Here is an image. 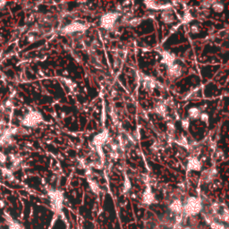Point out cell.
Returning a JSON list of instances; mask_svg holds the SVG:
<instances>
[{
    "label": "cell",
    "instance_id": "1",
    "mask_svg": "<svg viewBox=\"0 0 229 229\" xmlns=\"http://www.w3.org/2000/svg\"><path fill=\"white\" fill-rule=\"evenodd\" d=\"M203 202L200 197L190 196L183 201V217L185 218L191 217H195L202 212L203 210Z\"/></svg>",
    "mask_w": 229,
    "mask_h": 229
},
{
    "label": "cell",
    "instance_id": "2",
    "mask_svg": "<svg viewBox=\"0 0 229 229\" xmlns=\"http://www.w3.org/2000/svg\"><path fill=\"white\" fill-rule=\"evenodd\" d=\"M120 14L117 12H108L101 15L99 25L106 31H113L116 28Z\"/></svg>",
    "mask_w": 229,
    "mask_h": 229
},
{
    "label": "cell",
    "instance_id": "3",
    "mask_svg": "<svg viewBox=\"0 0 229 229\" xmlns=\"http://www.w3.org/2000/svg\"><path fill=\"white\" fill-rule=\"evenodd\" d=\"M49 197L51 206L53 211L56 214H61L64 207V194L60 190L56 189H50L49 191Z\"/></svg>",
    "mask_w": 229,
    "mask_h": 229
},
{
    "label": "cell",
    "instance_id": "4",
    "mask_svg": "<svg viewBox=\"0 0 229 229\" xmlns=\"http://www.w3.org/2000/svg\"><path fill=\"white\" fill-rule=\"evenodd\" d=\"M43 121V116L41 115L40 112L32 110L24 115L23 118L21 120V124L25 127L33 128V127L38 126L39 124H41Z\"/></svg>",
    "mask_w": 229,
    "mask_h": 229
},
{
    "label": "cell",
    "instance_id": "5",
    "mask_svg": "<svg viewBox=\"0 0 229 229\" xmlns=\"http://www.w3.org/2000/svg\"><path fill=\"white\" fill-rule=\"evenodd\" d=\"M87 29H88V25L85 23H82L80 22H72L63 27L60 30V34L70 36V35H74L75 33L84 32L87 31Z\"/></svg>",
    "mask_w": 229,
    "mask_h": 229
},
{
    "label": "cell",
    "instance_id": "6",
    "mask_svg": "<svg viewBox=\"0 0 229 229\" xmlns=\"http://www.w3.org/2000/svg\"><path fill=\"white\" fill-rule=\"evenodd\" d=\"M217 175H218V172L217 168L211 167L209 169L202 171V173L200 174V181L203 184H211L217 178Z\"/></svg>",
    "mask_w": 229,
    "mask_h": 229
},
{
    "label": "cell",
    "instance_id": "7",
    "mask_svg": "<svg viewBox=\"0 0 229 229\" xmlns=\"http://www.w3.org/2000/svg\"><path fill=\"white\" fill-rule=\"evenodd\" d=\"M183 68L179 64L174 63L173 65H169L167 67V75L169 79L175 80L178 79L183 75Z\"/></svg>",
    "mask_w": 229,
    "mask_h": 229
},
{
    "label": "cell",
    "instance_id": "8",
    "mask_svg": "<svg viewBox=\"0 0 229 229\" xmlns=\"http://www.w3.org/2000/svg\"><path fill=\"white\" fill-rule=\"evenodd\" d=\"M144 5L146 6L148 9L155 10V11H164L167 9H170L172 7V5L169 3H161V2L152 1V0L145 1Z\"/></svg>",
    "mask_w": 229,
    "mask_h": 229
},
{
    "label": "cell",
    "instance_id": "9",
    "mask_svg": "<svg viewBox=\"0 0 229 229\" xmlns=\"http://www.w3.org/2000/svg\"><path fill=\"white\" fill-rule=\"evenodd\" d=\"M109 140V133L107 130L102 131L101 133H98L97 135H95L92 140V144L94 147H99V148H102V146H104L105 144L108 143Z\"/></svg>",
    "mask_w": 229,
    "mask_h": 229
},
{
    "label": "cell",
    "instance_id": "10",
    "mask_svg": "<svg viewBox=\"0 0 229 229\" xmlns=\"http://www.w3.org/2000/svg\"><path fill=\"white\" fill-rule=\"evenodd\" d=\"M168 211L175 216L183 214V200L180 198L173 199L168 204Z\"/></svg>",
    "mask_w": 229,
    "mask_h": 229
},
{
    "label": "cell",
    "instance_id": "11",
    "mask_svg": "<svg viewBox=\"0 0 229 229\" xmlns=\"http://www.w3.org/2000/svg\"><path fill=\"white\" fill-rule=\"evenodd\" d=\"M202 168V164L201 161L197 157H192L191 156L188 160H187V165H186V171L187 172H192V171H196L199 172Z\"/></svg>",
    "mask_w": 229,
    "mask_h": 229
},
{
    "label": "cell",
    "instance_id": "12",
    "mask_svg": "<svg viewBox=\"0 0 229 229\" xmlns=\"http://www.w3.org/2000/svg\"><path fill=\"white\" fill-rule=\"evenodd\" d=\"M142 200H143V204L147 205V206H150V205L156 203V201H157L156 197H155L154 192L152 191L150 185H147L145 191L143 192Z\"/></svg>",
    "mask_w": 229,
    "mask_h": 229
},
{
    "label": "cell",
    "instance_id": "13",
    "mask_svg": "<svg viewBox=\"0 0 229 229\" xmlns=\"http://www.w3.org/2000/svg\"><path fill=\"white\" fill-rule=\"evenodd\" d=\"M141 80L143 81V88L146 91H152L155 88L158 87V84H159V82L155 80L153 77H150V76H148V75H142V79Z\"/></svg>",
    "mask_w": 229,
    "mask_h": 229
},
{
    "label": "cell",
    "instance_id": "14",
    "mask_svg": "<svg viewBox=\"0 0 229 229\" xmlns=\"http://www.w3.org/2000/svg\"><path fill=\"white\" fill-rule=\"evenodd\" d=\"M175 60H176V57H175V55L174 53L170 52V51H167V50H164L162 52L161 63L164 64L167 67L173 65L174 63H175Z\"/></svg>",
    "mask_w": 229,
    "mask_h": 229
},
{
    "label": "cell",
    "instance_id": "15",
    "mask_svg": "<svg viewBox=\"0 0 229 229\" xmlns=\"http://www.w3.org/2000/svg\"><path fill=\"white\" fill-rule=\"evenodd\" d=\"M161 21L166 23V24H170L174 23V15L172 12H171V8L170 9H167V10H164L161 13Z\"/></svg>",
    "mask_w": 229,
    "mask_h": 229
},
{
    "label": "cell",
    "instance_id": "16",
    "mask_svg": "<svg viewBox=\"0 0 229 229\" xmlns=\"http://www.w3.org/2000/svg\"><path fill=\"white\" fill-rule=\"evenodd\" d=\"M154 109H155V112H156V113H157L159 116L163 117H167V104H166V102H159L158 105L155 106Z\"/></svg>",
    "mask_w": 229,
    "mask_h": 229
},
{
    "label": "cell",
    "instance_id": "17",
    "mask_svg": "<svg viewBox=\"0 0 229 229\" xmlns=\"http://www.w3.org/2000/svg\"><path fill=\"white\" fill-rule=\"evenodd\" d=\"M201 113H202V110L200 107H191L188 110V118L190 120H197L200 118Z\"/></svg>",
    "mask_w": 229,
    "mask_h": 229
},
{
    "label": "cell",
    "instance_id": "18",
    "mask_svg": "<svg viewBox=\"0 0 229 229\" xmlns=\"http://www.w3.org/2000/svg\"><path fill=\"white\" fill-rule=\"evenodd\" d=\"M211 8L213 11L216 13H222L224 11V5L222 2L220 1H213V4L211 6Z\"/></svg>",
    "mask_w": 229,
    "mask_h": 229
},
{
    "label": "cell",
    "instance_id": "19",
    "mask_svg": "<svg viewBox=\"0 0 229 229\" xmlns=\"http://www.w3.org/2000/svg\"><path fill=\"white\" fill-rule=\"evenodd\" d=\"M174 142L177 143L178 145L180 146H182V147H184V148H188V145H189V142H188V140H187V138L186 136L185 135H181L179 138H177V139H175L174 140Z\"/></svg>",
    "mask_w": 229,
    "mask_h": 229
},
{
    "label": "cell",
    "instance_id": "20",
    "mask_svg": "<svg viewBox=\"0 0 229 229\" xmlns=\"http://www.w3.org/2000/svg\"><path fill=\"white\" fill-rule=\"evenodd\" d=\"M89 185H90V188H91V192L93 193L99 194V192H100V188H99V186L97 182H95L94 180L89 179Z\"/></svg>",
    "mask_w": 229,
    "mask_h": 229
},
{
    "label": "cell",
    "instance_id": "21",
    "mask_svg": "<svg viewBox=\"0 0 229 229\" xmlns=\"http://www.w3.org/2000/svg\"><path fill=\"white\" fill-rule=\"evenodd\" d=\"M142 21H143V19L142 18H138V17L135 18V17H133V18L129 21V23H128V25H127V26L132 27V28H134V27H137L138 25L141 24Z\"/></svg>",
    "mask_w": 229,
    "mask_h": 229
},
{
    "label": "cell",
    "instance_id": "22",
    "mask_svg": "<svg viewBox=\"0 0 229 229\" xmlns=\"http://www.w3.org/2000/svg\"><path fill=\"white\" fill-rule=\"evenodd\" d=\"M211 229H228L227 226L224 225L221 222H218V221H214L213 223H211L210 225Z\"/></svg>",
    "mask_w": 229,
    "mask_h": 229
},
{
    "label": "cell",
    "instance_id": "23",
    "mask_svg": "<svg viewBox=\"0 0 229 229\" xmlns=\"http://www.w3.org/2000/svg\"><path fill=\"white\" fill-rule=\"evenodd\" d=\"M190 125H191V122H190V119L188 117L183 118V119L181 120V126H182V128H183L185 131L189 130Z\"/></svg>",
    "mask_w": 229,
    "mask_h": 229
},
{
    "label": "cell",
    "instance_id": "24",
    "mask_svg": "<svg viewBox=\"0 0 229 229\" xmlns=\"http://www.w3.org/2000/svg\"><path fill=\"white\" fill-rule=\"evenodd\" d=\"M198 91H199V88H196V89L192 90V91H190V92L186 94L185 96V98H184V99L190 100V99H192L193 98H195V97H196V95L198 94Z\"/></svg>",
    "mask_w": 229,
    "mask_h": 229
},
{
    "label": "cell",
    "instance_id": "25",
    "mask_svg": "<svg viewBox=\"0 0 229 229\" xmlns=\"http://www.w3.org/2000/svg\"><path fill=\"white\" fill-rule=\"evenodd\" d=\"M208 16H209V11L206 10V9H202L200 12L199 13L198 20L199 21H200V22H202V21H204L205 19L207 18Z\"/></svg>",
    "mask_w": 229,
    "mask_h": 229
},
{
    "label": "cell",
    "instance_id": "26",
    "mask_svg": "<svg viewBox=\"0 0 229 229\" xmlns=\"http://www.w3.org/2000/svg\"><path fill=\"white\" fill-rule=\"evenodd\" d=\"M8 229H21V226L11 218H8Z\"/></svg>",
    "mask_w": 229,
    "mask_h": 229
},
{
    "label": "cell",
    "instance_id": "27",
    "mask_svg": "<svg viewBox=\"0 0 229 229\" xmlns=\"http://www.w3.org/2000/svg\"><path fill=\"white\" fill-rule=\"evenodd\" d=\"M132 189V185H131V182L130 180L128 178H125V181H124V192L127 193L129 192Z\"/></svg>",
    "mask_w": 229,
    "mask_h": 229
},
{
    "label": "cell",
    "instance_id": "28",
    "mask_svg": "<svg viewBox=\"0 0 229 229\" xmlns=\"http://www.w3.org/2000/svg\"><path fill=\"white\" fill-rule=\"evenodd\" d=\"M200 119L201 120V122H203L205 124H209V121H210V117H209V115L205 112H202L200 114Z\"/></svg>",
    "mask_w": 229,
    "mask_h": 229
},
{
    "label": "cell",
    "instance_id": "29",
    "mask_svg": "<svg viewBox=\"0 0 229 229\" xmlns=\"http://www.w3.org/2000/svg\"><path fill=\"white\" fill-rule=\"evenodd\" d=\"M212 4H213V1H203V2L201 3V6H202L203 9L208 10L209 8H211V6H212Z\"/></svg>",
    "mask_w": 229,
    "mask_h": 229
},
{
    "label": "cell",
    "instance_id": "30",
    "mask_svg": "<svg viewBox=\"0 0 229 229\" xmlns=\"http://www.w3.org/2000/svg\"><path fill=\"white\" fill-rule=\"evenodd\" d=\"M6 160H7V156L4 154L3 152H0V164H2V165L6 164Z\"/></svg>",
    "mask_w": 229,
    "mask_h": 229
},
{
    "label": "cell",
    "instance_id": "31",
    "mask_svg": "<svg viewBox=\"0 0 229 229\" xmlns=\"http://www.w3.org/2000/svg\"><path fill=\"white\" fill-rule=\"evenodd\" d=\"M200 27H199V25L198 24H194V25H192V27H191V31H192V33H193V34H197V33H199L200 32Z\"/></svg>",
    "mask_w": 229,
    "mask_h": 229
},
{
    "label": "cell",
    "instance_id": "32",
    "mask_svg": "<svg viewBox=\"0 0 229 229\" xmlns=\"http://www.w3.org/2000/svg\"><path fill=\"white\" fill-rule=\"evenodd\" d=\"M151 149L153 150H159L160 149V143H153V145L151 146Z\"/></svg>",
    "mask_w": 229,
    "mask_h": 229
},
{
    "label": "cell",
    "instance_id": "33",
    "mask_svg": "<svg viewBox=\"0 0 229 229\" xmlns=\"http://www.w3.org/2000/svg\"><path fill=\"white\" fill-rule=\"evenodd\" d=\"M66 229H71V228H70V227H69V226H67V227H66Z\"/></svg>",
    "mask_w": 229,
    "mask_h": 229
}]
</instances>
